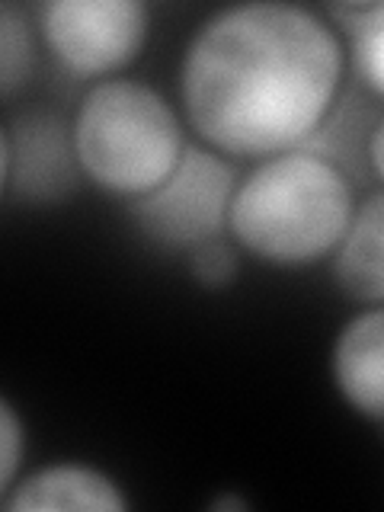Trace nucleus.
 Returning <instances> with one entry per match:
<instances>
[{
  "label": "nucleus",
  "mask_w": 384,
  "mask_h": 512,
  "mask_svg": "<svg viewBox=\"0 0 384 512\" xmlns=\"http://www.w3.org/2000/svg\"><path fill=\"white\" fill-rule=\"evenodd\" d=\"M343 74L333 29L295 4H240L189 42L180 84L189 122L237 157L298 151L327 119Z\"/></svg>",
  "instance_id": "obj_1"
},
{
  "label": "nucleus",
  "mask_w": 384,
  "mask_h": 512,
  "mask_svg": "<svg viewBox=\"0 0 384 512\" xmlns=\"http://www.w3.org/2000/svg\"><path fill=\"white\" fill-rule=\"evenodd\" d=\"M352 215L340 167L308 151H285L266 157L234 189L228 224L260 260L304 266L340 247Z\"/></svg>",
  "instance_id": "obj_2"
},
{
  "label": "nucleus",
  "mask_w": 384,
  "mask_h": 512,
  "mask_svg": "<svg viewBox=\"0 0 384 512\" xmlns=\"http://www.w3.org/2000/svg\"><path fill=\"white\" fill-rule=\"evenodd\" d=\"M77 164L119 196H148L183 160V128L157 90L106 80L80 103L71 128Z\"/></svg>",
  "instance_id": "obj_3"
},
{
  "label": "nucleus",
  "mask_w": 384,
  "mask_h": 512,
  "mask_svg": "<svg viewBox=\"0 0 384 512\" xmlns=\"http://www.w3.org/2000/svg\"><path fill=\"white\" fill-rule=\"evenodd\" d=\"M234 173L215 154L186 148L176 170L148 196L135 199L132 218L154 244L196 250L218 240L231 221Z\"/></svg>",
  "instance_id": "obj_4"
},
{
  "label": "nucleus",
  "mask_w": 384,
  "mask_h": 512,
  "mask_svg": "<svg viewBox=\"0 0 384 512\" xmlns=\"http://www.w3.org/2000/svg\"><path fill=\"white\" fill-rule=\"evenodd\" d=\"M42 36L71 74H109L141 52L148 10L138 0H55L42 7Z\"/></svg>",
  "instance_id": "obj_5"
},
{
  "label": "nucleus",
  "mask_w": 384,
  "mask_h": 512,
  "mask_svg": "<svg viewBox=\"0 0 384 512\" xmlns=\"http://www.w3.org/2000/svg\"><path fill=\"white\" fill-rule=\"evenodd\" d=\"M77 151L64 125L48 116H29L0 135V176L4 189L32 202L64 196L74 186Z\"/></svg>",
  "instance_id": "obj_6"
},
{
  "label": "nucleus",
  "mask_w": 384,
  "mask_h": 512,
  "mask_svg": "<svg viewBox=\"0 0 384 512\" xmlns=\"http://www.w3.org/2000/svg\"><path fill=\"white\" fill-rule=\"evenodd\" d=\"M333 378L352 410L384 423V308L343 327L333 346Z\"/></svg>",
  "instance_id": "obj_7"
},
{
  "label": "nucleus",
  "mask_w": 384,
  "mask_h": 512,
  "mask_svg": "<svg viewBox=\"0 0 384 512\" xmlns=\"http://www.w3.org/2000/svg\"><path fill=\"white\" fill-rule=\"evenodd\" d=\"M128 503L112 480L84 464H52L10 487L4 509L10 512H122Z\"/></svg>",
  "instance_id": "obj_8"
},
{
  "label": "nucleus",
  "mask_w": 384,
  "mask_h": 512,
  "mask_svg": "<svg viewBox=\"0 0 384 512\" xmlns=\"http://www.w3.org/2000/svg\"><path fill=\"white\" fill-rule=\"evenodd\" d=\"M333 269L346 295L384 304V192L352 215Z\"/></svg>",
  "instance_id": "obj_9"
},
{
  "label": "nucleus",
  "mask_w": 384,
  "mask_h": 512,
  "mask_svg": "<svg viewBox=\"0 0 384 512\" xmlns=\"http://www.w3.org/2000/svg\"><path fill=\"white\" fill-rule=\"evenodd\" d=\"M333 16L352 39V64L365 87L384 96V4H340Z\"/></svg>",
  "instance_id": "obj_10"
},
{
  "label": "nucleus",
  "mask_w": 384,
  "mask_h": 512,
  "mask_svg": "<svg viewBox=\"0 0 384 512\" xmlns=\"http://www.w3.org/2000/svg\"><path fill=\"white\" fill-rule=\"evenodd\" d=\"M32 68V39L26 20L10 4L0 10V93L13 96L16 87L29 77Z\"/></svg>",
  "instance_id": "obj_11"
},
{
  "label": "nucleus",
  "mask_w": 384,
  "mask_h": 512,
  "mask_svg": "<svg viewBox=\"0 0 384 512\" xmlns=\"http://www.w3.org/2000/svg\"><path fill=\"white\" fill-rule=\"evenodd\" d=\"M192 276L208 288H224L237 276V260L234 250L224 240H208V244L192 250Z\"/></svg>",
  "instance_id": "obj_12"
},
{
  "label": "nucleus",
  "mask_w": 384,
  "mask_h": 512,
  "mask_svg": "<svg viewBox=\"0 0 384 512\" xmlns=\"http://www.w3.org/2000/svg\"><path fill=\"white\" fill-rule=\"evenodd\" d=\"M20 458H23V426L7 400H0V487L4 490L13 487V477L20 471Z\"/></svg>",
  "instance_id": "obj_13"
},
{
  "label": "nucleus",
  "mask_w": 384,
  "mask_h": 512,
  "mask_svg": "<svg viewBox=\"0 0 384 512\" xmlns=\"http://www.w3.org/2000/svg\"><path fill=\"white\" fill-rule=\"evenodd\" d=\"M368 157H372L375 173L384 180V119L378 122V128L372 132V141H368Z\"/></svg>",
  "instance_id": "obj_14"
},
{
  "label": "nucleus",
  "mask_w": 384,
  "mask_h": 512,
  "mask_svg": "<svg viewBox=\"0 0 384 512\" xmlns=\"http://www.w3.org/2000/svg\"><path fill=\"white\" fill-rule=\"evenodd\" d=\"M215 509H244L247 503L244 500H237V496H221L218 503H212Z\"/></svg>",
  "instance_id": "obj_15"
}]
</instances>
